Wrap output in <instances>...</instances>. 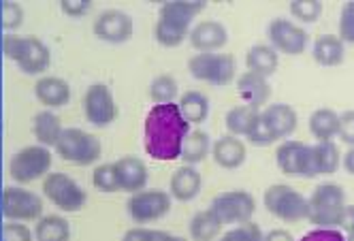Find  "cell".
<instances>
[{"label":"cell","instance_id":"obj_3","mask_svg":"<svg viewBox=\"0 0 354 241\" xmlns=\"http://www.w3.org/2000/svg\"><path fill=\"white\" fill-rule=\"evenodd\" d=\"M3 54L13 60L21 73L26 75H39V73H45L52 64V54H49V47L32 37V35H26V37H19V35H7L3 37Z\"/></svg>","mask_w":354,"mask_h":241},{"label":"cell","instance_id":"obj_28","mask_svg":"<svg viewBox=\"0 0 354 241\" xmlns=\"http://www.w3.org/2000/svg\"><path fill=\"white\" fill-rule=\"evenodd\" d=\"M62 131V122L54 111H41L32 117V135L43 148H56Z\"/></svg>","mask_w":354,"mask_h":241},{"label":"cell","instance_id":"obj_34","mask_svg":"<svg viewBox=\"0 0 354 241\" xmlns=\"http://www.w3.org/2000/svg\"><path fill=\"white\" fill-rule=\"evenodd\" d=\"M177 94H180V86H177V79L173 75L162 73L151 79V84H149V99L154 105L175 103Z\"/></svg>","mask_w":354,"mask_h":241},{"label":"cell","instance_id":"obj_1","mask_svg":"<svg viewBox=\"0 0 354 241\" xmlns=\"http://www.w3.org/2000/svg\"><path fill=\"white\" fill-rule=\"evenodd\" d=\"M190 133V124L184 119L177 103L154 105L143 124V148L147 156L160 162H173L182 154V143Z\"/></svg>","mask_w":354,"mask_h":241},{"label":"cell","instance_id":"obj_4","mask_svg":"<svg viewBox=\"0 0 354 241\" xmlns=\"http://www.w3.org/2000/svg\"><path fill=\"white\" fill-rule=\"evenodd\" d=\"M263 205L282 222L308 220V199L288 184H273L265 190Z\"/></svg>","mask_w":354,"mask_h":241},{"label":"cell","instance_id":"obj_24","mask_svg":"<svg viewBox=\"0 0 354 241\" xmlns=\"http://www.w3.org/2000/svg\"><path fill=\"white\" fill-rule=\"evenodd\" d=\"M312 58L320 66H339L346 60V45L337 35H320L312 45Z\"/></svg>","mask_w":354,"mask_h":241},{"label":"cell","instance_id":"obj_23","mask_svg":"<svg viewBox=\"0 0 354 241\" xmlns=\"http://www.w3.org/2000/svg\"><path fill=\"white\" fill-rule=\"evenodd\" d=\"M245 66L250 73H257L269 79L271 75H275L277 66H280V54H277L271 45H265V43L252 45L245 56Z\"/></svg>","mask_w":354,"mask_h":241},{"label":"cell","instance_id":"obj_2","mask_svg":"<svg viewBox=\"0 0 354 241\" xmlns=\"http://www.w3.org/2000/svg\"><path fill=\"white\" fill-rule=\"evenodd\" d=\"M346 192L339 184L324 182L308 199V220L316 229H339L346 215Z\"/></svg>","mask_w":354,"mask_h":241},{"label":"cell","instance_id":"obj_27","mask_svg":"<svg viewBox=\"0 0 354 241\" xmlns=\"http://www.w3.org/2000/svg\"><path fill=\"white\" fill-rule=\"evenodd\" d=\"M203 9L205 5L198 3V0H192V3H188V0H171V3L160 5L158 17L169 19L173 23H180L184 28H190V23L203 13Z\"/></svg>","mask_w":354,"mask_h":241},{"label":"cell","instance_id":"obj_29","mask_svg":"<svg viewBox=\"0 0 354 241\" xmlns=\"http://www.w3.org/2000/svg\"><path fill=\"white\" fill-rule=\"evenodd\" d=\"M222 229L224 224L212 209L196 211L188 224V233L192 241H216L222 235Z\"/></svg>","mask_w":354,"mask_h":241},{"label":"cell","instance_id":"obj_19","mask_svg":"<svg viewBox=\"0 0 354 241\" xmlns=\"http://www.w3.org/2000/svg\"><path fill=\"white\" fill-rule=\"evenodd\" d=\"M201 188H203V177H201V173L194 166L184 164L171 175L169 195H171V199L180 201V203H190L198 197Z\"/></svg>","mask_w":354,"mask_h":241},{"label":"cell","instance_id":"obj_9","mask_svg":"<svg viewBox=\"0 0 354 241\" xmlns=\"http://www.w3.org/2000/svg\"><path fill=\"white\" fill-rule=\"evenodd\" d=\"M43 195L62 211H82L86 207V190L66 173H47L43 177Z\"/></svg>","mask_w":354,"mask_h":241},{"label":"cell","instance_id":"obj_12","mask_svg":"<svg viewBox=\"0 0 354 241\" xmlns=\"http://www.w3.org/2000/svg\"><path fill=\"white\" fill-rule=\"evenodd\" d=\"M267 37L273 50L277 54H286V56H301L308 50V43H310L308 30L286 17L271 19L267 26Z\"/></svg>","mask_w":354,"mask_h":241},{"label":"cell","instance_id":"obj_39","mask_svg":"<svg viewBox=\"0 0 354 241\" xmlns=\"http://www.w3.org/2000/svg\"><path fill=\"white\" fill-rule=\"evenodd\" d=\"M339 32L337 37L342 39V43L346 45H354V0L346 3L342 7V13H339Z\"/></svg>","mask_w":354,"mask_h":241},{"label":"cell","instance_id":"obj_32","mask_svg":"<svg viewBox=\"0 0 354 241\" xmlns=\"http://www.w3.org/2000/svg\"><path fill=\"white\" fill-rule=\"evenodd\" d=\"M339 131V113L328 109V107H320L310 115V133L314 135V139L318 141H333L337 137Z\"/></svg>","mask_w":354,"mask_h":241},{"label":"cell","instance_id":"obj_35","mask_svg":"<svg viewBox=\"0 0 354 241\" xmlns=\"http://www.w3.org/2000/svg\"><path fill=\"white\" fill-rule=\"evenodd\" d=\"M190 28H184L180 23H173L169 19L158 17L154 26V37L162 47H180L188 39Z\"/></svg>","mask_w":354,"mask_h":241},{"label":"cell","instance_id":"obj_13","mask_svg":"<svg viewBox=\"0 0 354 241\" xmlns=\"http://www.w3.org/2000/svg\"><path fill=\"white\" fill-rule=\"evenodd\" d=\"M275 162L277 168L288 175L299 180H314V168H312V146L303 141H282L275 150Z\"/></svg>","mask_w":354,"mask_h":241},{"label":"cell","instance_id":"obj_42","mask_svg":"<svg viewBox=\"0 0 354 241\" xmlns=\"http://www.w3.org/2000/svg\"><path fill=\"white\" fill-rule=\"evenodd\" d=\"M337 137L348 143L350 148H354V109L339 113V131Z\"/></svg>","mask_w":354,"mask_h":241},{"label":"cell","instance_id":"obj_21","mask_svg":"<svg viewBox=\"0 0 354 241\" xmlns=\"http://www.w3.org/2000/svg\"><path fill=\"white\" fill-rule=\"evenodd\" d=\"M35 96L41 105H45L49 109H60V107L68 105V101H71V86L62 77L45 75L37 81Z\"/></svg>","mask_w":354,"mask_h":241},{"label":"cell","instance_id":"obj_50","mask_svg":"<svg viewBox=\"0 0 354 241\" xmlns=\"http://www.w3.org/2000/svg\"><path fill=\"white\" fill-rule=\"evenodd\" d=\"M346 241H354V235L352 237H346Z\"/></svg>","mask_w":354,"mask_h":241},{"label":"cell","instance_id":"obj_48","mask_svg":"<svg viewBox=\"0 0 354 241\" xmlns=\"http://www.w3.org/2000/svg\"><path fill=\"white\" fill-rule=\"evenodd\" d=\"M344 168H346V173L354 175V148H350L346 154H344Z\"/></svg>","mask_w":354,"mask_h":241},{"label":"cell","instance_id":"obj_47","mask_svg":"<svg viewBox=\"0 0 354 241\" xmlns=\"http://www.w3.org/2000/svg\"><path fill=\"white\" fill-rule=\"evenodd\" d=\"M263 241H297V239H295L292 233L286 231V229H273V231L265 233Z\"/></svg>","mask_w":354,"mask_h":241},{"label":"cell","instance_id":"obj_8","mask_svg":"<svg viewBox=\"0 0 354 241\" xmlns=\"http://www.w3.org/2000/svg\"><path fill=\"white\" fill-rule=\"evenodd\" d=\"M173 199L167 190L158 188H143L135 195H131L129 203H126V211H129L131 220L135 224H149L156 222L171 211Z\"/></svg>","mask_w":354,"mask_h":241},{"label":"cell","instance_id":"obj_18","mask_svg":"<svg viewBox=\"0 0 354 241\" xmlns=\"http://www.w3.org/2000/svg\"><path fill=\"white\" fill-rule=\"evenodd\" d=\"M261 122L269 128V133L280 141V139H286L290 137L297 126H299V115L297 111L286 105V103H275V105H269L267 109L261 111Z\"/></svg>","mask_w":354,"mask_h":241},{"label":"cell","instance_id":"obj_44","mask_svg":"<svg viewBox=\"0 0 354 241\" xmlns=\"http://www.w3.org/2000/svg\"><path fill=\"white\" fill-rule=\"evenodd\" d=\"M299 241H346V235L339 229H314Z\"/></svg>","mask_w":354,"mask_h":241},{"label":"cell","instance_id":"obj_10","mask_svg":"<svg viewBox=\"0 0 354 241\" xmlns=\"http://www.w3.org/2000/svg\"><path fill=\"white\" fill-rule=\"evenodd\" d=\"M222 224H243L250 222L257 211V199L248 190H226L212 201L209 207Z\"/></svg>","mask_w":354,"mask_h":241},{"label":"cell","instance_id":"obj_33","mask_svg":"<svg viewBox=\"0 0 354 241\" xmlns=\"http://www.w3.org/2000/svg\"><path fill=\"white\" fill-rule=\"evenodd\" d=\"M37 241H71V224L62 215H43L35 229Z\"/></svg>","mask_w":354,"mask_h":241},{"label":"cell","instance_id":"obj_20","mask_svg":"<svg viewBox=\"0 0 354 241\" xmlns=\"http://www.w3.org/2000/svg\"><path fill=\"white\" fill-rule=\"evenodd\" d=\"M212 158L218 166L222 168H239L245 158H248V148L245 143L239 139V137H233V135H222L220 139H216L212 143Z\"/></svg>","mask_w":354,"mask_h":241},{"label":"cell","instance_id":"obj_6","mask_svg":"<svg viewBox=\"0 0 354 241\" xmlns=\"http://www.w3.org/2000/svg\"><path fill=\"white\" fill-rule=\"evenodd\" d=\"M52 160H54V156L49 152V148H43L39 143L37 146H28L11 156L9 175L17 184L37 182V180L45 177L47 173H52Z\"/></svg>","mask_w":354,"mask_h":241},{"label":"cell","instance_id":"obj_5","mask_svg":"<svg viewBox=\"0 0 354 241\" xmlns=\"http://www.w3.org/2000/svg\"><path fill=\"white\" fill-rule=\"evenodd\" d=\"M56 152L62 160L71 164L88 166L100 158L103 146H100V139L92 133H86L82 128H64L56 143Z\"/></svg>","mask_w":354,"mask_h":241},{"label":"cell","instance_id":"obj_16","mask_svg":"<svg viewBox=\"0 0 354 241\" xmlns=\"http://www.w3.org/2000/svg\"><path fill=\"white\" fill-rule=\"evenodd\" d=\"M188 41L198 54H214L229 43V30L218 19H203L190 28Z\"/></svg>","mask_w":354,"mask_h":241},{"label":"cell","instance_id":"obj_30","mask_svg":"<svg viewBox=\"0 0 354 241\" xmlns=\"http://www.w3.org/2000/svg\"><path fill=\"white\" fill-rule=\"evenodd\" d=\"M180 107L182 115L188 124H203L209 115V99L198 90H188L180 96Z\"/></svg>","mask_w":354,"mask_h":241},{"label":"cell","instance_id":"obj_46","mask_svg":"<svg viewBox=\"0 0 354 241\" xmlns=\"http://www.w3.org/2000/svg\"><path fill=\"white\" fill-rule=\"evenodd\" d=\"M122 241H154V229L147 226H135L124 233Z\"/></svg>","mask_w":354,"mask_h":241},{"label":"cell","instance_id":"obj_38","mask_svg":"<svg viewBox=\"0 0 354 241\" xmlns=\"http://www.w3.org/2000/svg\"><path fill=\"white\" fill-rule=\"evenodd\" d=\"M92 184L98 192H107V195H111V192H120L115 171H113V162L98 164L92 173Z\"/></svg>","mask_w":354,"mask_h":241},{"label":"cell","instance_id":"obj_45","mask_svg":"<svg viewBox=\"0 0 354 241\" xmlns=\"http://www.w3.org/2000/svg\"><path fill=\"white\" fill-rule=\"evenodd\" d=\"M92 9L90 0H60V11L68 17H82Z\"/></svg>","mask_w":354,"mask_h":241},{"label":"cell","instance_id":"obj_43","mask_svg":"<svg viewBox=\"0 0 354 241\" xmlns=\"http://www.w3.org/2000/svg\"><path fill=\"white\" fill-rule=\"evenodd\" d=\"M245 139H248L250 146H254V148H269V146H273V143L277 141V139L269 133V128H267L263 122H259L257 128L252 131Z\"/></svg>","mask_w":354,"mask_h":241},{"label":"cell","instance_id":"obj_22","mask_svg":"<svg viewBox=\"0 0 354 241\" xmlns=\"http://www.w3.org/2000/svg\"><path fill=\"white\" fill-rule=\"evenodd\" d=\"M237 94L243 101V105L261 109L271 96V84H269V79L245 70V73H241V77L237 79Z\"/></svg>","mask_w":354,"mask_h":241},{"label":"cell","instance_id":"obj_26","mask_svg":"<svg viewBox=\"0 0 354 241\" xmlns=\"http://www.w3.org/2000/svg\"><path fill=\"white\" fill-rule=\"evenodd\" d=\"M259 122H261V109L250 107V105H237L224 117L226 131L233 137H248L257 128Z\"/></svg>","mask_w":354,"mask_h":241},{"label":"cell","instance_id":"obj_11","mask_svg":"<svg viewBox=\"0 0 354 241\" xmlns=\"http://www.w3.org/2000/svg\"><path fill=\"white\" fill-rule=\"evenodd\" d=\"M84 115L96 128H107L118 119V105L107 84H92L84 92Z\"/></svg>","mask_w":354,"mask_h":241},{"label":"cell","instance_id":"obj_49","mask_svg":"<svg viewBox=\"0 0 354 241\" xmlns=\"http://www.w3.org/2000/svg\"><path fill=\"white\" fill-rule=\"evenodd\" d=\"M171 241H190L188 237H182V235H171Z\"/></svg>","mask_w":354,"mask_h":241},{"label":"cell","instance_id":"obj_41","mask_svg":"<svg viewBox=\"0 0 354 241\" xmlns=\"http://www.w3.org/2000/svg\"><path fill=\"white\" fill-rule=\"evenodd\" d=\"M32 233L26 224L19 222H7L3 226V241H32Z\"/></svg>","mask_w":354,"mask_h":241},{"label":"cell","instance_id":"obj_7","mask_svg":"<svg viewBox=\"0 0 354 241\" xmlns=\"http://www.w3.org/2000/svg\"><path fill=\"white\" fill-rule=\"evenodd\" d=\"M190 75L212 86H229L235 79L237 62L233 54H194L188 60Z\"/></svg>","mask_w":354,"mask_h":241},{"label":"cell","instance_id":"obj_14","mask_svg":"<svg viewBox=\"0 0 354 241\" xmlns=\"http://www.w3.org/2000/svg\"><path fill=\"white\" fill-rule=\"evenodd\" d=\"M0 209H3V218H7L9 222H30L43 215V201L30 190L7 186L3 190Z\"/></svg>","mask_w":354,"mask_h":241},{"label":"cell","instance_id":"obj_17","mask_svg":"<svg viewBox=\"0 0 354 241\" xmlns=\"http://www.w3.org/2000/svg\"><path fill=\"white\" fill-rule=\"evenodd\" d=\"M113 171L118 180V188L122 192H135L143 190L147 186V164L139 156H122L120 160L113 162Z\"/></svg>","mask_w":354,"mask_h":241},{"label":"cell","instance_id":"obj_15","mask_svg":"<svg viewBox=\"0 0 354 241\" xmlns=\"http://www.w3.org/2000/svg\"><path fill=\"white\" fill-rule=\"evenodd\" d=\"M92 30L100 41L120 45V43L131 41V37L135 32V21L126 11L107 9L96 15L94 23H92Z\"/></svg>","mask_w":354,"mask_h":241},{"label":"cell","instance_id":"obj_37","mask_svg":"<svg viewBox=\"0 0 354 241\" xmlns=\"http://www.w3.org/2000/svg\"><path fill=\"white\" fill-rule=\"evenodd\" d=\"M263 237H265V233L261 231V226L250 220V222L233 226L231 231H226L216 241H263Z\"/></svg>","mask_w":354,"mask_h":241},{"label":"cell","instance_id":"obj_36","mask_svg":"<svg viewBox=\"0 0 354 241\" xmlns=\"http://www.w3.org/2000/svg\"><path fill=\"white\" fill-rule=\"evenodd\" d=\"M290 13L301 23H316L322 15V3L320 0H292Z\"/></svg>","mask_w":354,"mask_h":241},{"label":"cell","instance_id":"obj_40","mask_svg":"<svg viewBox=\"0 0 354 241\" xmlns=\"http://www.w3.org/2000/svg\"><path fill=\"white\" fill-rule=\"evenodd\" d=\"M0 23H3L5 30H15L24 23V9L17 3H3V9H0Z\"/></svg>","mask_w":354,"mask_h":241},{"label":"cell","instance_id":"obj_31","mask_svg":"<svg viewBox=\"0 0 354 241\" xmlns=\"http://www.w3.org/2000/svg\"><path fill=\"white\" fill-rule=\"evenodd\" d=\"M209 154H212V137L205 131H190L182 143V154H180L184 164L194 166L198 162H203Z\"/></svg>","mask_w":354,"mask_h":241},{"label":"cell","instance_id":"obj_25","mask_svg":"<svg viewBox=\"0 0 354 241\" xmlns=\"http://www.w3.org/2000/svg\"><path fill=\"white\" fill-rule=\"evenodd\" d=\"M342 164V154L335 141H318L312 146V168L314 175H333Z\"/></svg>","mask_w":354,"mask_h":241}]
</instances>
